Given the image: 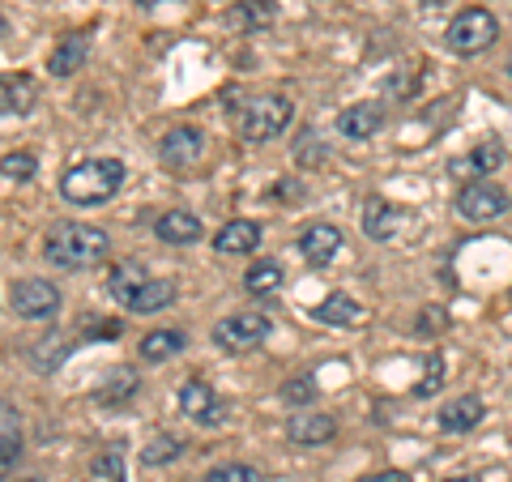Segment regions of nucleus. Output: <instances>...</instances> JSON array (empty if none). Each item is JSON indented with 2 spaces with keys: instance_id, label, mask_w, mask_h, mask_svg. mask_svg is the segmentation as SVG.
<instances>
[{
  "instance_id": "nucleus-18",
  "label": "nucleus",
  "mask_w": 512,
  "mask_h": 482,
  "mask_svg": "<svg viewBox=\"0 0 512 482\" xmlns=\"http://www.w3.org/2000/svg\"><path fill=\"white\" fill-rule=\"evenodd\" d=\"M483 401H478L474 393H461V397H453V401H448V406L440 410V427L444 431H453V436H457V431H474L478 423H483Z\"/></svg>"
},
{
  "instance_id": "nucleus-4",
  "label": "nucleus",
  "mask_w": 512,
  "mask_h": 482,
  "mask_svg": "<svg viewBox=\"0 0 512 482\" xmlns=\"http://www.w3.org/2000/svg\"><path fill=\"white\" fill-rule=\"evenodd\" d=\"M295 120V103L286 94H256V99L239 111V137L248 146H261V141H274L278 133H286Z\"/></svg>"
},
{
  "instance_id": "nucleus-34",
  "label": "nucleus",
  "mask_w": 512,
  "mask_h": 482,
  "mask_svg": "<svg viewBox=\"0 0 512 482\" xmlns=\"http://www.w3.org/2000/svg\"><path fill=\"white\" fill-rule=\"evenodd\" d=\"M448 325V316H444V308H423V316H419V333H440Z\"/></svg>"
},
{
  "instance_id": "nucleus-25",
  "label": "nucleus",
  "mask_w": 512,
  "mask_h": 482,
  "mask_svg": "<svg viewBox=\"0 0 512 482\" xmlns=\"http://www.w3.org/2000/svg\"><path fill=\"white\" fill-rule=\"evenodd\" d=\"M137 393V372H111L107 376V384H99V401L103 406H116V401H124V397H133Z\"/></svg>"
},
{
  "instance_id": "nucleus-33",
  "label": "nucleus",
  "mask_w": 512,
  "mask_h": 482,
  "mask_svg": "<svg viewBox=\"0 0 512 482\" xmlns=\"http://www.w3.org/2000/svg\"><path fill=\"white\" fill-rule=\"evenodd\" d=\"M39 350H30V363L39 367V372H47V367H56L60 359H64V350H52V346H60V337H43V342H35Z\"/></svg>"
},
{
  "instance_id": "nucleus-21",
  "label": "nucleus",
  "mask_w": 512,
  "mask_h": 482,
  "mask_svg": "<svg viewBox=\"0 0 512 482\" xmlns=\"http://www.w3.org/2000/svg\"><path fill=\"white\" fill-rule=\"evenodd\" d=\"M274 18H278L274 0H239L227 13V26L231 30H261V26H274Z\"/></svg>"
},
{
  "instance_id": "nucleus-16",
  "label": "nucleus",
  "mask_w": 512,
  "mask_h": 482,
  "mask_svg": "<svg viewBox=\"0 0 512 482\" xmlns=\"http://www.w3.org/2000/svg\"><path fill=\"white\" fill-rule=\"evenodd\" d=\"M363 231L384 244V239H393L397 231H402V210L389 205L384 197H367L363 201Z\"/></svg>"
},
{
  "instance_id": "nucleus-36",
  "label": "nucleus",
  "mask_w": 512,
  "mask_h": 482,
  "mask_svg": "<svg viewBox=\"0 0 512 482\" xmlns=\"http://www.w3.org/2000/svg\"><path fill=\"white\" fill-rule=\"evenodd\" d=\"M444 482H478L474 474H461V478H444Z\"/></svg>"
},
{
  "instance_id": "nucleus-23",
  "label": "nucleus",
  "mask_w": 512,
  "mask_h": 482,
  "mask_svg": "<svg viewBox=\"0 0 512 482\" xmlns=\"http://www.w3.org/2000/svg\"><path fill=\"white\" fill-rule=\"evenodd\" d=\"M22 457V431H18V406L5 401V410H0V465H5V474L18 465Z\"/></svg>"
},
{
  "instance_id": "nucleus-10",
  "label": "nucleus",
  "mask_w": 512,
  "mask_h": 482,
  "mask_svg": "<svg viewBox=\"0 0 512 482\" xmlns=\"http://www.w3.org/2000/svg\"><path fill=\"white\" fill-rule=\"evenodd\" d=\"M201 154H205V133L192 124L171 128V133L158 141V158H163V167H171V171H188L192 163H201Z\"/></svg>"
},
{
  "instance_id": "nucleus-1",
  "label": "nucleus",
  "mask_w": 512,
  "mask_h": 482,
  "mask_svg": "<svg viewBox=\"0 0 512 482\" xmlns=\"http://www.w3.org/2000/svg\"><path fill=\"white\" fill-rule=\"evenodd\" d=\"M107 295L128 312L150 316V312H163L175 303V282L158 278V273H150L141 261H120L107 269Z\"/></svg>"
},
{
  "instance_id": "nucleus-30",
  "label": "nucleus",
  "mask_w": 512,
  "mask_h": 482,
  "mask_svg": "<svg viewBox=\"0 0 512 482\" xmlns=\"http://www.w3.org/2000/svg\"><path fill=\"white\" fill-rule=\"evenodd\" d=\"M440 384H444V355L436 350V355L427 359V372H423V380L414 384V397H436V393H440Z\"/></svg>"
},
{
  "instance_id": "nucleus-15",
  "label": "nucleus",
  "mask_w": 512,
  "mask_h": 482,
  "mask_svg": "<svg viewBox=\"0 0 512 482\" xmlns=\"http://www.w3.org/2000/svg\"><path fill=\"white\" fill-rule=\"evenodd\" d=\"M286 436H291L295 444H303V448L325 444V440L338 436V419H333V414H291Z\"/></svg>"
},
{
  "instance_id": "nucleus-20",
  "label": "nucleus",
  "mask_w": 512,
  "mask_h": 482,
  "mask_svg": "<svg viewBox=\"0 0 512 482\" xmlns=\"http://www.w3.org/2000/svg\"><path fill=\"white\" fill-rule=\"evenodd\" d=\"M0 107H5V116H26L35 107V82L26 73H5V82H0Z\"/></svg>"
},
{
  "instance_id": "nucleus-27",
  "label": "nucleus",
  "mask_w": 512,
  "mask_h": 482,
  "mask_svg": "<svg viewBox=\"0 0 512 482\" xmlns=\"http://www.w3.org/2000/svg\"><path fill=\"white\" fill-rule=\"evenodd\" d=\"M316 393H320V384H316V376H308V372L282 384V401H286V406H312Z\"/></svg>"
},
{
  "instance_id": "nucleus-5",
  "label": "nucleus",
  "mask_w": 512,
  "mask_h": 482,
  "mask_svg": "<svg viewBox=\"0 0 512 482\" xmlns=\"http://www.w3.org/2000/svg\"><path fill=\"white\" fill-rule=\"evenodd\" d=\"M500 39V22H495V13L491 9H461L453 22H448L444 30V43H448V52H457V56H478V52H487V47Z\"/></svg>"
},
{
  "instance_id": "nucleus-35",
  "label": "nucleus",
  "mask_w": 512,
  "mask_h": 482,
  "mask_svg": "<svg viewBox=\"0 0 512 482\" xmlns=\"http://www.w3.org/2000/svg\"><path fill=\"white\" fill-rule=\"evenodd\" d=\"M359 482H410V474H402V470H384V474H367V478H359Z\"/></svg>"
},
{
  "instance_id": "nucleus-6",
  "label": "nucleus",
  "mask_w": 512,
  "mask_h": 482,
  "mask_svg": "<svg viewBox=\"0 0 512 482\" xmlns=\"http://www.w3.org/2000/svg\"><path fill=\"white\" fill-rule=\"evenodd\" d=\"M265 337H269V316L265 312H235V316H227V320H218L214 325V346L231 350V355L261 346Z\"/></svg>"
},
{
  "instance_id": "nucleus-14",
  "label": "nucleus",
  "mask_w": 512,
  "mask_h": 482,
  "mask_svg": "<svg viewBox=\"0 0 512 482\" xmlns=\"http://www.w3.org/2000/svg\"><path fill=\"white\" fill-rule=\"evenodd\" d=\"M86 56H90V35H64L52 47V56H47V73L52 77H73V73H82Z\"/></svg>"
},
{
  "instance_id": "nucleus-24",
  "label": "nucleus",
  "mask_w": 512,
  "mask_h": 482,
  "mask_svg": "<svg viewBox=\"0 0 512 482\" xmlns=\"http://www.w3.org/2000/svg\"><path fill=\"white\" fill-rule=\"evenodd\" d=\"M282 278H286V273H282L278 261H256V265L244 273V286H248L252 295H274L278 286H282Z\"/></svg>"
},
{
  "instance_id": "nucleus-31",
  "label": "nucleus",
  "mask_w": 512,
  "mask_h": 482,
  "mask_svg": "<svg viewBox=\"0 0 512 482\" xmlns=\"http://www.w3.org/2000/svg\"><path fill=\"white\" fill-rule=\"evenodd\" d=\"M0 171H5V180H9V184H26L30 175L39 171V163H35L30 154H5V167H0Z\"/></svg>"
},
{
  "instance_id": "nucleus-17",
  "label": "nucleus",
  "mask_w": 512,
  "mask_h": 482,
  "mask_svg": "<svg viewBox=\"0 0 512 482\" xmlns=\"http://www.w3.org/2000/svg\"><path fill=\"white\" fill-rule=\"evenodd\" d=\"M256 244H261V222H252V218H235V222H227V227L214 235V248L222 256H244Z\"/></svg>"
},
{
  "instance_id": "nucleus-37",
  "label": "nucleus",
  "mask_w": 512,
  "mask_h": 482,
  "mask_svg": "<svg viewBox=\"0 0 512 482\" xmlns=\"http://www.w3.org/2000/svg\"><path fill=\"white\" fill-rule=\"evenodd\" d=\"M137 5H146V9H150V5H163V0H137Z\"/></svg>"
},
{
  "instance_id": "nucleus-12",
  "label": "nucleus",
  "mask_w": 512,
  "mask_h": 482,
  "mask_svg": "<svg viewBox=\"0 0 512 482\" xmlns=\"http://www.w3.org/2000/svg\"><path fill=\"white\" fill-rule=\"evenodd\" d=\"M380 124H384V107L367 99V103H350V107H342L338 133L350 137V141H367L372 133H380Z\"/></svg>"
},
{
  "instance_id": "nucleus-26",
  "label": "nucleus",
  "mask_w": 512,
  "mask_h": 482,
  "mask_svg": "<svg viewBox=\"0 0 512 482\" xmlns=\"http://www.w3.org/2000/svg\"><path fill=\"white\" fill-rule=\"evenodd\" d=\"M500 163H504V146H500V141H478V146L470 150V158H466V167L478 171V175H491Z\"/></svg>"
},
{
  "instance_id": "nucleus-8",
  "label": "nucleus",
  "mask_w": 512,
  "mask_h": 482,
  "mask_svg": "<svg viewBox=\"0 0 512 482\" xmlns=\"http://www.w3.org/2000/svg\"><path fill=\"white\" fill-rule=\"evenodd\" d=\"M9 308L22 320H47V316L60 312V291L47 278H22L9 291Z\"/></svg>"
},
{
  "instance_id": "nucleus-11",
  "label": "nucleus",
  "mask_w": 512,
  "mask_h": 482,
  "mask_svg": "<svg viewBox=\"0 0 512 482\" xmlns=\"http://www.w3.org/2000/svg\"><path fill=\"white\" fill-rule=\"evenodd\" d=\"M338 252H342V231L333 227V222H312V227L299 235V256L312 269H325Z\"/></svg>"
},
{
  "instance_id": "nucleus-29",
  "label": "nucleus",
  "mask_w": 512,
  "mask_h": 482,
  "mask_svg": "<svg viewBox=\"0 0 512 482\" xmlns=\"http://www.w3.org/2000/svg\"><path fill=\"white\" fill-rule=\"evenodd\" d=\"M180 453H184V444L175 440V436H154L146 444V453H141V461H146V465H167V461H175Z\"/></svg>"
},
{
  "instance_id": "nucleus-7",
  "label": "nucleus",
  "mask_w": 512,
  "mask_h": 482,
  "mask_svg": "<svg viewBox=\"0 0 512 482\" xmlns=\"http://www.w3.org/2000/svg\"><path fill=\"white\" fill-rule=\"evenodd\" d=\"M457 214L466 222H491V218L508 214V192L491 180H470L457 192Z\"/></svg>"
},
{
  "instance_id": "nucleus-38",
  "label": "nucleus",
  "mask_w": 512,
  "mask_h": 482,
  "mask_svg": "<svg viewBox=\"0 0 512 482\" xmlns=\"http://www.w3.org/2000/svg\"><path fill=\"white\" fill-rule=\"evenodd\" d=\"M508 73H512V56H508Z\"/></svg>"
},
{
  "instance_id": "nucleus-22",
  "label": "nucleus",
  "mask_w": 512,
  "mask_h": 482,
  "mask_svg": "<svg viewBox=\"0 0 512 482\" xmlns=\"http://www.w3.org/2000/svg\"><path fill=\"white\" fill-rule=\"evenodd\" d=\"M184 346H188V337L180 329H154V333L141 337V359L146 363H167V359L180 355Z\"/></svg>"
},
{
  "instance_id": "nucleus-28",
  "label": "nucleus",
  "mask_w": 512,
  "mask_h": 482,
  "mask_svg": "<svg viewBox=\"0 0 512 482\" xmlns=\"http://www.w3.org/2000/svg\"><path fill=\"white\" fill-rule=\"evenodd\" d=\"M205 482H265V478H261V470H256V465L227 461V465H218V470L205 474Z\"/></svg>"
},
{
  "instance_id": "nucleus-32",
  "label": "nucleus",
  "mask_w": 512,
  "mask_h": 482,
  "mask_svg": "<svg viewBox=\"0 0 512 482\" xmlns=\"http://www.w3.org/2000/svg\"><path fill=\"white\" fill-rule=\"evenodd\" d=\"M94 474L107 478V482H124V453L120 448H107V453L94 461Z\"/></svg>"
},
{
  "instance_id": "nucleus-3",
  "label": "nucleus",
  "mask_w": 512,
  "mask_h": 482,
  "mask_svg": "<svg viewBox=\"0 0 512 482\" xmlns=\"http://www.w3.org/2000/svg\"><path fill=\"white\" fill-rule=\"evenodd\" d=\"M124 180L128 171L120 158H86V163H77L60 175V192L73 205H103L124 188Z\"/></svg>"
},
{
  "instance_id": "nucleus-13",
  "label": "nucleus",
  "mask_w": 512,
  "mask_h": 482,
  "mask_svg": "<svg viewBox=\"0 0 512 482\" xmlns=\"http://www.w3.org/2000/svg\"><path fill=\"white\" fill-rule=\"evenodd\" d=\"M154 235L163 239V244H175V248L197 244L201 239V218L188 214V210H167V214L154 218Z\"/></svg>"
},
{
  "instance_id": "nucleus-2",
  "label": "nucleus",
  "mask_w": 512,
  "mask_h": 482,
  "mask_svg": "<svg viewBox=\"0 0 512 482\" xmlns=\"http://www.w3.org/2000/svg\"><path fill=\"white\" fill-rule=\"evenodd\" d=\"M107 252H111L107 231L90 227V222H60L43 244V256L56 269H90V265H99Z\"/></svg>"
},
{
  "instance_id": "nucleus-19",
  "label": "nucleus",
  "mask_w": 512,
  "mask_h": 482,
  "mask_svg": "<svg viewBox=\"0 0 512 482\" xmlns=\"http://www.w3.org/2000/svg\"><path fill=\"white\" fill-rule=\"evenodd\" d=\"M320 325H333V329H350V325H359V316H363V308L355 299H350L346 291H333V295H325L316 303V312H312Z\"/></svg>"
},
{
  "instance_id": "nucleus-9",
  "label": "nucleus",
  "mask_w": 512,
  "mask_h": 482,
  "mask_svg": "<svg viewBox=\"0 0 512 482\" xmlns=\"http://www.w3.org/2000/svg\"><path fill=\"white\" fill-rule=\"evenodd\" d=\"M180 410H184L197 427H222V423H227V406H222V397H218L205 380L180 384Z\"/></svg>"
}]
</instances>
